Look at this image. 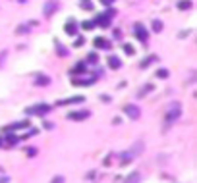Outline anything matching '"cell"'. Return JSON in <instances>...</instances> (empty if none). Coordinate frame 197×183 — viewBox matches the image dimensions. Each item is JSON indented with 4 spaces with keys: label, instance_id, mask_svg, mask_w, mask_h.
Segmentation results:
<instances>
[{
    "label": "cell",
    "instance_id": "30",
    "mask_svg": "<svg viewBox=\"0 0 197 183\" xmlns=\"http://www.w3.org/2000/svg\"><path fill=\"white\" fill-rule=\"evenodd\" d=\"M58 50H60V56H66V50H64V47H58Z\"/></svg>",
    "mask_w": 197,
    "mask_h": 183
},
{
    "label": "cell",
    "instance_id": "9",
    "mask_svg": "<svg viewBox=\"0 0 197 183\" xmlns=\"http://www.w3.org/2000/svg\"><path fill=\"white\" fill-rule=\"evenodd\" d=\"M108 66L112 67V70H118V67L122 66V60L118 58V56H110V58H108Z\"/></svg>",
    "mask_w": 197,
    "mask_h": 183
},
{
    "label": "cell",
    "instance_id": "22",
    "mask_svg": "<svg viewBox=\"0 0 197 183\" xmlns=\"http://www.w3.org/2000/svg\"><path fill=\"white\" fill-rule=\"evenodd\" d=\"M124 50H126V54H130V56H132V54L135 52V50H133V47H132V44H124Z\"/></svg>",
    "mask_w": 197,
    "mask_h": 183
},
{
    "label": "cell",
    "instance_id": "19",
    "mask_svg": "<svg viewBox=\"0 0 197 183\" xmlns=\"http://www.w3.org/2000/svg\"><path fill=\"white\" fill-rule=\"evenodd\" d=\"M35 83H37V85H49V83H50V79L46 77V75H39V77H37V81H35Z\"/></svg>",
    "mask_w": 197,
    "mask_h": 183
},
{
    "label": "cell",
    "instance_id": "32",
    "mask_svg": "<svg viewBox=\"0 0 197 183\" xmlns=\"http://www.w3.org/2000/svg\"><path fill=\"white\" fill-rule=\"evenodd\" d=\"M0 145H2V139H0Z\"/></svg>",
    "mask_w": 197,
    "mask_h": 183
},
{
    "label": "cell",
    "instance_id": "18",
    "mask_svg": "<svg viewBox=\"0 0 197 183\" xmlns=\"http://www.w3.org/2000/svg\"><path fill=\"white\" fill-rule=\"evenodd\" d=\"M178 8H180V10H189V8H191V0H180V2H178Z\"/></svg>",
    "mask_w": 197,
    "mask_h": 183
},
{
    "label": "cell",
    "instance_id": "14",
    "mask_svg": "<svg viewBox=\"0 0 197 183\" xmlns=\"http://www.w3.org/2000/svg\"><path fill=\"white\" fill-rule=\"evenodd\" d=\"M72 83L74 85H93L95 81H93V77H89V79H74Z\"/></svg>",
    "mask_w": 197,
    "mask_h": 183
},
{
    "label": "cell",
    "instance_id": "29",
    "mask_svg": "<svg viewBox=\"0 0 197 183\" xmlns=\"http://www.w3.org/2000/svg\"><path fill=\"white\" fill-rule=\"evenodd\" d=\"M114 37H116V39H120V37H122V33H120V29H116V31H114Z\"/></svg>",
    "mask_w": 197,
    "mask_h": 183
},
{
    "label": "cell",
    "instance_id": "24",
    "mask_svg": "<svg viewBox=\"0 0 197 183\" xmlns=\"http://www.w3.org/2000/svg\"><path fill=\"white\" fill-rule=\"evenodd\" d=\"M157 75H158V77H168V70H158Z\"/></svg>",
    "mask_w": 197,
    "mask_h": 183
},
{
    "label": "cell",
    "instance_id": "25",
    "mask_svg": "<svg viewBox=\"0 0 197 183\" xmlns=\"http://www.w3.org/2000/svg\"><path fill=\"white\" fill-rule=\"evenodd\" d=\"M50 183H64V177H62V176H56V177H52Z\"/></svg>",
    "mask_w": 197,
    "mask_h": 183
},
{
    "label": "cell",
    "instance_id": "15",
    "mask_svg": "<svg viewBox=\"0 0 197 183\" xmlns=\"http://www.w3.org/2000/svg\"><path fill=\"white\" fill-rule=\"evenodd\" d=\"M139 179H141V176H139L137 171H133V174H130V177H127L124 183H139Z\"/></svg>",
    "mask_w": 197,
    "mask_h": 183
},
{
    "label": "cell",
    "instance_id": "3",
    "mask_svg": "<svg viewBox=\"0 0 197 183\" xmlns=\"http://www.w3.org/2000/svg\"><path fill=\"white\" fill-rule=\"evenodd\" d=\"M89 110H77V112H72L68 114V120H74V121H81V120H87L89 118Z\"/></svg>",
    "mask_w": 197,
    "mask_h": 183
},
{
    "label": "cell",
    "instance_id": "13",
    "mask_svg": "<svg viewBox=\"0 0 197 183\" xmlns=\"http://www.w3.org/2000/svg\"><path fill=\"white\" fill-rule=\"evenodd\" d=\"M21 127H29V121H18V123H14V125H8V131H12V129H21Z\"/></svg>",
    "mask_w": 197,
    "mask_h": 183
},
{
    "label": "cell",
    "instance_id": "5",
    "mask_svg": "<svg viewBox=\"0 0 197 183\" xmlns=\"http://www.w3.org/2000/svg\"><path fill=\"white\" fill-rule=\"evenodd\" d=\"M124 112H126V116L132 118V120H137L139 116H141V110H139L135 104H127V106L124 108Z\"/></svg>",
    "mask_w": 197,
    "mask_h": 183
},
{
    "label": "cell",
    "instance_id": "6",
    "mask_svg": "<svg viewBox=\"0 0 197 183\" xmlns=\"http://www.w3.org/2000/svg\"><path fill=\"white\" fill-rule=\"evenodd\" d=\"M112 16H114V12H112V10H110L108 14L97 16V21H95V23H99L101 27H110V23H112V21H110V17H112Z\"/></svg>",
    "mask_w": 197,
    "mask_h": 183
},
{
    "label": "cell",
    "instance_id": "23",
    "mask_svg": "<svg viewBox=\"0 0 197 183\" xmlns=\"http://www.w3.org/2000/svg\"><path fill=\"white\" fill-rule=\"evenodd\" d=\"M6 56H8V52H6V50L0 52V67H2V64H4V60H6Z\"/></svg>",
    "mask_w": 197,
    "mask_h": 183
},
{
    "label": "cell",
    "instance_id": "1",
    "mask_svg": "<svg viewBox=\"0 0 197 183\" xmlns=\"http://www.w3.org/2000/svg\"><path fill=\"white\" fill-rule=\"evenodd\" d=\"M182 116V104L180 102H172V104L166 108V116H164V125L174 123L178 118Z\"/></svg>",
    "mask_w": 197,
    "mask_h": 183
},
{
    "label": "cell",
    "instance_id": "11",
    "mask_svg": "<svg viewBox=\"0 0 197 183\" xmlns=\"http://www.w3.org/2000/svg\"><path fill=\"white\" fill-rule=\"evenodd\" d=\"M95 47H97V48H108L110 42H108L106 39H102V37H97V39H95Z\"/></svg>",
    "mask_w": 197,
    "mask_h": 183
},
{
    "label": "cell",
    "instance_id": "28",
    "mask_svg": "<svg viewBox=\"0 0 197 183\" xmlns=\"http://www.w3.org/2000/svg\"><path fill=\"white\" fill-rule=\"evenodd\" d=\"M25 31H27V25H21V27L18 29V33H25Z\"/></svg>",
    "mask_w": 197,
    "mask_h": 183
},
{
    "label": "cell",
    "instance_id": "4",
    "mask_svg": "<svg viewBox=\"0 0 197 183\" xmlns=\"http://www.w3.org/2000/svg\"><path fill=\"white\" fill-rule=\"evenodd\" d=\"M56 10H58V2H56V0H49V2L43 6V14H44L46 17H50Z\"/></svg>",
    "mask_w": 197,
    "mask_h": 183
},
{
    "label": "cell",
    "instance_id": "2",
    "mask_svg": "<svg viewBox=\"0 0 197 183\" xmlns=\"http://www.w3.org/2000/svg\"><path fill=\"white\" fill-rule=\"evenodd\" d=\"M25 112L27 114H33V116H44V114L50 112V106L49 104H35V106H29Z\"/></svg>",
    "mask_w": 197,
    "mask_h": 183
},
{
    "label": "cell",
    "instance_id": "21",
    "mask_svg": "<svg viewBox=\"0 0 197 183\" xmlns=\"http://www.w3.org/2000/svg\"><path fill=\"white\" fill-rule=\"evenodd\" d=\"M81 27H83V29H93V27H95V21H83V23H81Z\"/></svg>",
    "mask_w": 197,
    "mask_h": 183
},
{
    "label": "cell",
    "instance_id": "10",
    "mask_svg": "<svg viewBox=\"0 0 197 183\" xmlns=\"http://www.w3.org/2000/svg\"><path fill=\"white\" fill-rule=\"evenodd\" d=\"M135 31H137V37L141 39V41H147V31L143 29V25L141 23H135V27H133Z\"/></svg>",
    "mask_w": 197,
    "mask_h": 183
},
{
    "label": "cell",
    "instance_id": "8",
    "mask_svg": "<svg viewBox=\"0 0 197 183\" xmlns=\"http://www.w3.org/2000/svg\"><path fill=\"white\" fill-rule=\"evenodd\" d=\"M64 29H66L68 35H75V33H77V25H75V21H68V23L64 25Z\"/></svg>",
    "mask_w": 197,
    "mask_h": 183
},
{
    "label": "cell",
    "instance_id": "17",
    "mask_svg": "<svg viewBox=\"0 0 197 183\" xmlns=\"http://www.w3.org/2000/svg\"><path fill=\"white\" fill-rule=\"evenodd\" d=\"M72 102H83V96H74V98H68V100H60L58 104H72Z\"/></svg>",
    "mask_w": 197,
    "mask_h": 183
},
{
    "label": "cell",
    "instance_id": "20",
    "mask_svg": "<svg viewBox=\"0 0 197 183\" xmlns=\"http://www.w3.org/2000/svg\"><path fill=\"white\" fill-rule=\"evenodd\" d=\"M81 8H83V10H93L91 0H81Z\"/></svg>",
    "mask_w": 197,
    "mask_h": 183
},
{
    "label": "cell",
    "instance_id": "26",
    "mask_svg": "<svg viewBox=\"0 0 197 183\" xmlns=\"http://www.w3.org/2000/svg\"><path fill=\"white\" fill-rule=\"evenodd\" d=\"M18 141H19L18 137H8V143H10V145H18Z\"/></svg>",
    "mask_w": 197,
    "mask_h": 183
},
{
    "label": "cell",
    "instance_id": "27",
    "mask_svg": "<svg viewBox=\"0 0 197 183\" xmlns=\"http://www.w3.org/2000/svg\"><path fill=\"white\" fill-rule=\"evenodd\" d=\"M89 62H97V54H95V52L89 54Z\"/></svg>",
    "mask_w": 197,
    "mask_h": 183
},
{
    "label": "cell",
    "instance_id": "7",
    "mask_svg": "<svg viewBox=\"0 0 197 183\" xmlns=\"http://www.w3.org/2000/svg\"><path fill=\"white\" fill-rule=\"evenodd\" d=\"M133 158H135V156L132 154V151H126V152L120 154V164H130Z\"/></svg>",
    "mask_w": 197,
    "mask_h": 183
},
{
    "label": "cell",
    "instance_id": "31",
    "mask_svg": "<svg viewBox=\"0 0 197 183\" xmlns=\"http://www.w3.org/2000/svg\"><path fill=\"white\" fill-rule=\"evenodd\" d=\"M101 2H102V4H106V6H108V4H112V2H114V0H101Z\"/></svg>",
    "mask_w": 197,
    "mask_h": 183
},
{
    "label": "cell",
    "instance_id": "16",
    "mask_svg": "<svg viewBox=\"0 0 197 183\" xmlns=\"http://www.w3.org/2000/svg\"><path fill=\"white\" fill-rule=\"evenodd\" d=\"M151 27H153V31H155V33H160V31H162V21H160V19H153Z\"/></svg>",
    "mask_w": 197,
    "mask_h": 183
},
{
    "label": "cell",
    "instance_id": "12",
    "mask_svg": "<svg viewBox=\"0 0 197 183\" xmlns=\"http://www.w3.org/2000/svg\"><path fill=\"white\" fill-rule=\"evenodd\" d=\"M143 148H145V146H143V143L139 141V143H135V145L130 148V151H132V154H133V156H137V154H141V152H143Z\"/></svg>",
    "mask_w": 197,
    "mask_h": 183
}]
</instances>
